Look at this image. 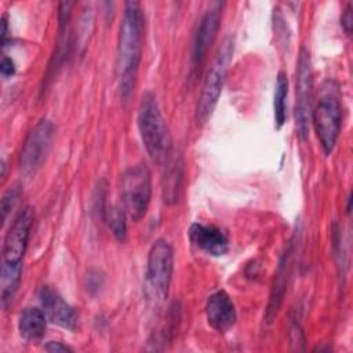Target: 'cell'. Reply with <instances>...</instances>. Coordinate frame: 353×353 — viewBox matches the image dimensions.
I'll list each match as a JSON object with an SVG mask.
<instances>
[{
    "mask_svg": "<svg viewBox=\"0 0 353 353\" xmlns=\"http://www.w3.org/2000/svg\"><path fill=\"white\" fill-rule=\"evenodd\" d=\"M145 17L138 1H127L119 32L116 72L120 95L127 101L134 90L142 54Z\"/></svg>",
    "mask_w": 353,
    "mask_h": 353,
    "instance_id": "obj_1",
    "label": "cell"
},
{
    "mask_svg": "<svg viewBox=\"0 0 353 353\" xmlns=\"http://www.w3.org/2000/svg\"><path fill=\"white\" fill-rule=\"evenodd\" d=\"M32 223L33 210L30 207H25L17 215L4 237L0 270V296L3 307H7L18 290L22 272V258L28 245Z\"/></svg>",
    "mask_w": 353,
    "mask_h": 353,
    "instance_id": "obj_2",
    "label": "cell"
},
{
    "mask_svg": "<svg viewBox=\"0 0 353 353\" xmlns=\"http://www.w3.org/2000/svg\"><path fill=\"white\" fill-rule=\"evenodd\" d=\"M138 128L150 159L163 165L170 161L172 139L168 125L161 114L156 97L146 92L138 110Z\"/></svg>",
    "mask_w": 353,
    "mask_h": 353,
    "instance_id": "obj_3",
    "label": "cell"
},
{
    "mask_svg": "<svg viewBox=\"0 0 353 353\" xmlns=\"http://www.w3.org/2000/svg\"><path fill=\"white\" fill-rule=\"evenodd\" d=\"M174 269V250L165 240H156L149 250L145 295L150 303L159 306L168 295Z\"/></svg>",
    "mask_w": 353,
    "mask_h": 353,
    "instance_id": "obj_4",
    "label": "cell"
},
{
    "mask_svg": "<svg viewBox=\"0 0 353 353\" xmlns=\"http://www.w3.org/2000/svg\"><path fill=\"white\" fill-rule=\"evenodd\" d=\"M233 54V41L232 39H226L219 48L216 58L207 73V77L203 83L201 92L196 106V121L199 125H203L211 117L219 95L222 92V87L225 83L226 72Z\"/></svg>",
    "mask_w": 353,
    "mask_h": 353,
    "instance_id": "obj_5",
    "label": "cell"
},
{
    "mask_svg": "<svg viewBox=\"0 0 353 353\" xmlns=\"http://www.w3.org/2000/svg\"><path fill=\"white\" fill-rule=\"evenodd\" d=\"M152 196L150 171L145 164L127 168L121 176L123 211L132 219L145 216Z\"/></svg>",
    "mask_w": 353,
    "mask_h": 353,
    "instance_id": "obj_6",
    "label": "cell"
},
{
    "mask_svg": "<svg viewBox=\"0 0 353 353\" xmlns=\"http://www.w3.org/2000/svg\"><path fill=\"white\" fill-rule=\"evenodd\" d=\"M312 121L324 153L330 154L341 131L342 110L338 98L332 94L321 97L312 112Z\"/></svg>",
    "mask_w": 353,
    "mask_h": 353,
    "instance_id": "obj_7",
    "label": "cell"
},
{
    "mask_svg": "<svg viewBox=\"0 0 353 353\" xmlns=\"http://www.w3.org/2000/svg\"><path fill=\"white\" fill-rule=\"evenodd\" d=\"M54 137V125L50 120L43 119L26 137L21 156L19 168L25 175H32L43 164Z\"/></svg>",
    "mask_w": 353,
    "mask_h": 353,
    "instance_id": "obj_8",
    "label": "cell"
},
{
    "mask_svg": "<svg viewBox=\"0 0 353 353\" xmlns=\"http://www.w3.org/2000/svg\"><path fill=\"white\" fill-rule=\"evenodd\" d=\"M296 102H295V123L298 135L303 139L309 131V116L312 106V62L306 48L301 50L296 65Z\"/></svg>",
    "mask_w": 353,
    "mask_h": 353,
    "instance_id": "obj_9",
    "label": "cell"
},
{
    "mask_svg": "<svg viewBox=\"0 0 353 353\" xmlns=\"http://www.w3.org/2000/svg\"><path fill=\"white\" fill-rule=\"evenodd\" d=\"M40 302L44 313L50 321L66 328L74 330L77 324V316L73 307L51 287L46 285L40 290Z\"/></svg>",
    "mask_w": 353,
    "mask_h": 353,
    "instance_id": "obj_10",
    "label": "cell"
},
{
    "mask_svg": "<svg viewBox=\"0 0 353 353\" xmlns=\"http://www.w3.org/2000/svg\"><path fill=\"white\" fill-rule=\"evenodd\" d=\"M205 316L208 324L218 332L229 331L237 319L234 303L225 291H216L208 296Z\"/></svg>",
    "mask_w": 353,
    "mask_h": 353,
    "instance_id": "obj_11",
    "label": "cell"
},
{
    "mask_svg": "<svg viewBox=\"0 0 353 353\" xmlns=\"http://www.w3.org/2000/svg\"><path fill=\"white\" fill-rule=\"evenodd\" d=\"M221 11H222V4L214 3L201 18L200 26L194 37V44H193V61L196 65L201 63V61L204 59L205 54L208 52L210 47L212 46L218 34L219 25H221Z\"/></svg>",
    "mask_w": 353,
    "mask_h": 353,
    "instance_id": "obj_12",
    "label": "cell"
},
{
    "mask_svg": "<svg viewBox=\"0 0 353 353\" xmlns=\"http://www.w3.org/2000/svg\"><path fill=\"white\" fill-rule=\"evenodd\" d=\"M189 239L190 241L204 252L212 256H221L226 254L229 248V241L226 234L215 228L201 223H193L189 229Z\"/></svg>",
    "mask_w": 353,
    "mask_h": 353,
    "instance_id": "obj_13",
    "label": "cell"
},
{
    "mask_svg": "<svg viewBox=\"0 0 353 353\" xmlns=\"http://www.w3.org/2000/svg\"><path fill=\"white\" fill-rule=\"evenodd\" d=\"M291 254H292V248L290 245L287 248V251L283 254V256L280 258L279 268L276 272L274 284L272 287V292H270V298H269V303H268V309H266V314H265V319L268 323H272L274 320V317L277 316V312L283 303L285 290H287V280H288V274H290Z\"/></svg>",
    "mask_w": 353,
    "mask_h": 353,
    "instance_id": "obj_14",
    "label": "cell"
},
{
    "mask_svg": "<svg viewBox=\"0 0 353 353\" xmlns=\"http://www.w3.org/2000/svg\"><path fill=\"white\" fill-rule=\"evenodd\" d=\"M47 325V316L44 310L37 307H26L18 321V330L23 339L29 342H37L43 338Z\"/></svg>",
    "mask_w": 353,
    "mask_h": 353,
    "instance_id": "obj_15",
    "label": "cell"
},
{
    "mask_svg": "<svg viewBox=\"0 0 353 353\" xmlns=\"http://www.w3.org/2000/svg\"><path fill=\"white\" fill-rule=\"evenodd\" d=\"M274 101H273V113H274V125L280 130L287 119V92H288V80L284 72H279L274 87Z\"/></svg>",
    "mask_w": 353,
    "mask_h": 353,
    "instance_id": "obj_16",
    "label": "cell"
},
{
    "mask_svg": "<svg viewBox=\"0 0 353 353\" xmlns=\"http://www.w3.org/2000/svg\"><path fill=\"white\" fill-rule=\"evenodd\" d=\"M124 211H121L120 208H110L108 211V221H109V226L113 232V234L119 239V240H124L125 234H127V228H125V221H124Z\"/></svg>",
    "mask_w": 353,
    "mask_h": 353,
    "instance_id": "obj_17",
    "label": "cell"
},
{
    "mask_svg": "<svg viewBox=\"0 0 353 353\" xmlns=\"http://www.w3.org/2000/svg\"><path fill=\"white\" fill-rule=\"evenodd\" d=\"M179 181H181V172L178 168H172L167 174V185L164 186V201L171 203L176 201L178 199V189H179Z\"/></svg>",
    "mask_w": 353,
    "mask_h": 353,
    "instance_id": "obj_18",
    "label": "cell"
},
{
    "mask_svg": "<svg viewBox=\"0 0 353 353\" xmlns=\"http://www.w3.org/2000/svg\"><path fill=\"white\" fill-rule=\"evenodd\" d=\"M21 189L18 185L10 188L1 197V221L6 222L8 212L11 211V208H14L18 197H19Z\"/></svg>",
    "mask_w": 353,
    "mask_h": 353,
    "instance_id": "obj_19",
    "label": "cell"
},
{
    "mask_svg": "<svg viewBox=\"0 0 353 353\" xmlns=\"http://www.w3.org/2000/svg\"><path fill=\"white\" fill-rule=\"evenodd\" d=\"M341 23L342 28L345 29V32L347 34L352 33V28H353V14H352V4H347V7L345 8L342 18H341Z\"/></svg>",
    "mask_w": 353,
    "mask_h": 353,
    "instance_id": "obj_20",
    "label": "cell"
},
{
    "mask_svg": "<svg viewBox=\"0 0 353 353\" xmlns=\"http://www.w3.org/2000/svg\"><path fill=\"white\" fill-rule=\"evenodd\" d=\"M0 72H1V76L4 79L14 76V73H15L14 61L11 58H8V57H3L1 63H0Z\"/></svg>",
    "mask_w": 353,
    "mask_h": 353,
    "instance_id": "obj_21",
    "label": "cell"
},
{
    "mask_svg": "<svg viewBox=\"0 0 353 353\" xmlns=\"http://www.w3.org/2000/svg\"><path fill=\"white\" fill-rule=\"evenodd\" d=\"M44 349L47 352H51V353H59V352H72V349L68 346V345H63L62 342H58V341H51L48 342Z\"/></svg>",
    "mask_w": 353,
    "mask_h": 353,
    "instance_id": "obj_22",
    "label": "cell"
},
{
    "mask_svg": "<svg viewBox=\"0 0 353 353\" xmlns=\"http://www.w3.org/2000/svg\"><path fill=\"white\" fill-rule=\"evenodd\" d=\"M7 36H8L7 19H6V17H3V18H1V47H6V44H7Z\"/></svg>",
    "mask_w": 353,
    "mask_h": 353,
    "instance_id": "obj_23",
    "label": "cell"
}]
</instances>
